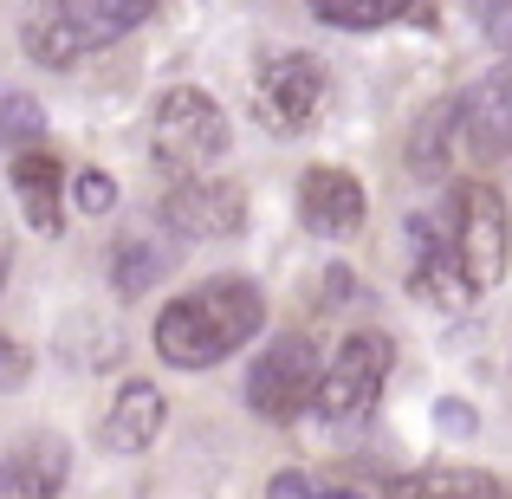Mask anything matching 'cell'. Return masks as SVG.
Segmentation results:
<instances>
[{"label":"cell","mask_w":512,"mask_h":499,"mask_svg":"<svg viewBox=\"0 0 512 499\" xmlns=\"http://www.w3.org/2000/svg\"><path fill=\"white\" fill-rule=\"evenodd\" d=\"M266 325V299L247 279H208V286L182 292L156 312V357L175 370H208V363L234 357L240 344H253Z\"/></svg>","instance_id":"1"},{"label":"cell","mask_w":512,"mask_h":499,"mask_svg":"<svg viewBox=\"0 0 512 499\" xmlns=\"http://www.w3.org/2000/svg\"><path fill=\"white\" fill-rule=\"evenodd\" d=\"M150 143H156V163L175 169V175L188 182V175H208L214 156H227L234 130H227V111L208 98V91L175 85V91H163V98H156Z\"/></svg>","instance_id":"2"},{"label":"cell","mask_w":512,"mask_h":499,"mask_svg":"<svg viewBox=\"0 0 512 499\" xmlns=\"http://www.w3.org/2000/svg\"><path fill=\"white\" fill-rule=\"evenodd\" d=\"M318 383H325V357L305 331H286L260 350V363L247 370V402L266 422H299L318 402Z\"/></svg>","instance_id":"3"},{"label":"cell","mask_w":512,"mask_h":499,"mask_svg":"<svg viewBox=\"0 0 512 499\" xmlns=\"http://www.w3.org/2000/svg\"><path fill=\"white\" fill-rule=\"evenodd\" d=\"M448 227H454V253H461L467 279L480 292L506 279V260H512V214H506V195L493 182H461L448 201Z\"/></svg>","instance_id":"4"},{"label":"cell","mask_w":512,"mask_h":499,"mask_svg":"<svg viewBox=\"0 0 512 499\" xmlns=\"http://www.w3.org/2000/svg\"><path fill=\"white\" fill-rule=\"evenodd\" d=\"M389 363H396V344H389L383 331H350L338 344V357L325 363V383H318L312 409L331 415V422L376 409V396H383V383H389Z\"/></svg>","instance_id":"5"},{"label":"cell","mask_w":512,"mask_h":499,"mask_svg":"<svg viewBox=\"0 0 512 499\" xmlns=\"http://www.w3.org/2000/svg\"><path fill=\"white\" fill-rule=\"evenodd\" d=\"M325 65L312 59V52H273V59L260 65V124L279 130V137H299V130L318 124V111H325Z\"/></svg>","instance_id":"6"},{"label":"cell","mask_w":512,"mask_h":499,"mask_svg":"<svg viewBox=\"0 0 512 499\" xmlns=\"http://www.w3.org/2000/svg\"><path fill=\"white\" fill-rule=\"evenodd\" d=\"M156 221L169 227L175 240H227L247 227V195L227 175H188L175 182L163 201H156Z\"/></svg>","instance_id":"7"},{"label":"cell","mask_w":512,"mask_h":499,"mask_svg":"<svg viewBox=\"0 0 512 499\" xmlns=\"http://www.w3.org/2000/svg\"><path fill=\"white\" fill-rule=\"evenodd\" d=\"M409 234H415V273H409V292H415V299H428L435 312H467L480 286L467 279L461 253H454V227H448V221H422V214H415Z\"/></svg>","instance_id":"8"},{"label":"cell","mask_w":512,"mask_h":499,"mask_svg":"<svg viewBox=\"0 0 512 499\" xmlns=\"http://www.w3.org/2000/svg\"><path fill=\"white\" fill-rule=\"evenodd\" d=\"M461 156H474V163L512 156V59L461 98Z\"/></svg>","instance_id":"9"},{"label":"cell","mask_w":512,"mask_h":499,"mask_svg":"<svg viewBox=\"0 0 512 499\" xmlns=\"http://www.w3.org/2000/svg\"><path fill=\"white\" fill-rule=\"evenodd\" d=\"M299 221L325 240H350L363 227V188L344 169H305L299 182Z\"/></svg>","instance_id":"10"},{"label":"cell","mask_w":512,"mask_h":499,"mask_svg":"<svg viewBox=\"0 0 512 499\" xmlns=\"http://www.w3.org/2000/svg\"><path fill=\"white\" fill-rule=\"evenodd\" d=\"M163 415H169V402H163L156 383H124L117 402H111V415H104V448L143 454L156 435H163Z\"/></svg>","instance_id":"11"},{"label":"cell","mask_w":512,"mask_h":499,"mask_svg":"<svg viewBox=\"0 0 512 499\" xmlns=\"http://www.w3.org/2000/svg\"><path fill=\"white\" fill-rule=\"evenodd\" d=\"M65 448L59 441H26V448H13L7 461H0V499H59L65 487Z\"/></svg>","instance_id":"12"},{"label":"cell","mask_w":512,"mask_h":499,"mask_svg":"<svg viewBox=\"0 0 512 499\" xmlns=\"http://www.w3.org/2000/svg\"><path fill=\"white\" fill-rule=\"evenodd\" d=\"M7 175H13V188H20V208H26V221L39 227V234H59V221H65V208H59V156L52 150H20L7 163Z\"/></svg>","instance_id":"13"},{"label":"cell","mask_w":512,"mask_h":499,"mask_svg":"<svg viewBox=\"0 0 512 499\" xmlns=\"http://www.w3.org/2000/svg\"><path fill=\"white\" fill-rule=\"evenodd\" d=\"M150 7H156V0H59L52 13H59V20L78 33V46L91 52V46L124 39L130 26H143V20H150Z\"/></svg>","instance_id":"14"},{"label":"cell","mask_w":512,"mask_h":499,"mask_svg":"<svg viewBox=\"0 0 512 499\" xmlns=\"http://www.w3.org/2000/svg\"><path fill=\"white\" fill-rule=\"evenodd\" d=\"M454 156H461V98H441L409 137V175L435 182V175H448Z\"/></svg>","instance_id":"15"},{"label":"cell","mask_w":512,"mask_h":499,"mask_svg":"<svg viewBox=\"0 0 512 499\" xmlns=\"http://www.w3.org/2000/svg\"><path fill=\"white\" fill-rule=\"evenodd\" d=\"M383 499H506V487L480 467H428V474L389 480Z\"/></svg>","instance_id":"16"},{"label":"cell","mask_w":512,"mask_h":499,"mask_svg":"<svg viewBox=\"0 0 512 499\" xmlns=\"http://www.w3.org/2000/svg\"><path fill=\"white\" fill-rule=\"evenodd\" d=\"M163 247H156V240H117L111 247V279H117V292H124V299H137V292H150L156 279H163Z\"/></svg>","instance_id":"17"},{"label":"cell","mask_w":512,"mask_h":499,"mask_svg":"<svg viewBox=\"0 0 512 499\" xmlns=\"http://www.w3.org/2000/svg\"><path fill=\"white\" fill-rule=\"evenodd\" d=\"M312 13L344 26V33H370V26H389L402 13H415V0H312Z\"/></svg>","instance_id":"18"},{"label":"cell","mask_w":512,"mask_h":499,"mask_svg":"<svg viewBox=\"0 0 512 499\" xmlns=\"http://www.w3.org/2000/svg\"><path fill=\"white\" fill-rule=\"evenodd\" d=\"M39 137H46V111H39V98L0 85V150H33Z\"/></svg>","instance_id":"19"},{"label":"cell","mask_w":512,"mask_h":499,"mask_svg":"<svg viewBox=\"0 0 512 499\" xmlns=\"http://www.w3.org/2000/svg\"><path fill=\"white\" fill-rule=\"evenodd\" d=\"M26 52H33L39 65H78L85 59L78 33L59 20V13H33V20H26Z\"/></svg>","instance_id":"20"},{"label":"cell","mask_w":512,"mask_h":499,"mask_svg":"<svg viewBox=\"0 0 512 499\" xmlns=\"http://www.w3.org/2000/svg\"><path fill=\"white\" fill-rule=\"evenodd\" d=\"M467 13H474V26L493 39V46L512 52V0H467Z\"/></svg>","instance_id":"21"},{"label":"cell","mask_w":512,"mask_h":499,"mask_svg":"<svg viewBox=\"0 0 512 499\" xmlns=\"http://www.w3.org/2000/svg\"><path fill=\"white\" fill-rule=\"evenodd\" d=\"M72 195H78V208H85V214H111V201H117V182H111L104 169H85V175H78V188H72Z\"/></svg>","instance_id":"22"},{"label":"cell","mask_w":512,"mask_h":499,"mask_svg":"<svg viewBox=\"0 0 512 499\" xmlns=\"http://www.w3.org/2000/svg\"><path fill=\"white\" fill-rule=\"evenodd\" d=\"M26 383V350L13 337H0V389H20Z\"/></svg>","instance_id":"23"},{"label":"cell","mask_w":512,"mask_h":499,"mask_svg":"<svg viewBox=\"0 0 512 499\" xmlns=\"http://www.w3.org/2000/svg\"><path fill=\"white\" fill-rule=\"evenodd\" d=\"M266 499H325V487H312L305 474H279L273 487H266Z\"/></svg>","instance_id":"24"},{"label":"cell","mask_w":512,"mask_h":499,"mask_svg":"<svg viewBox=\"0 0 512 499\" xmlns=\"http://www.w3.org/2000/svg\"><path fill=\"white\" fill-rule=\"evenodd\" d=\"M441 428H448V435H474V409H467V402H441Z\"/></svg>","instance_id":"25"},{"label":"cell","mask_w":512,"mask_h":499,"mask_svg":"<svg viewBox=\"0 0 512 499\" xmlns=\"http://www.w3.org/2000/svg\"><path fill=\"white\" fill-rule=\"evenodd\" d=\"M325 499H370V493H350V487H338V493H325Z\"/></svg>","instance_id":"26"},{"label":"cell","mask_w":512,"mask_h":499,"mask_svg":"<svg viewBox=\"0 0 512 499\" xmlns=\"http://www.w3.org/2000/svg\"><path fill=\"white\" fill-rule=\"evenodd\" d=\"M0 286H7V253H0Z\"/></svg>","instance_id":"27"}]
</instances>
